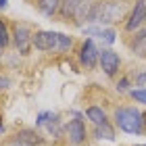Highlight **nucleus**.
<instances>
[{"mask_svg":"<svg viewBox=\"0 0 146 146\" xmlns=\"http://www.w3.org/2000/svg\"><path fill=\"white\" fill-rule=\"evenodd\" d=\"M73 48V38L67 34H61L58 36V48H56V54H65Z\"/></svg>","mask_w":146,"mask_h":146,"instance_id":"18","label":"nucleus"},{"mask_svg":"<svg viewBox=\"0 0 146 146\" xmlns=\"http://www.w3.org/2000/svg\"><path fill=\"white\" fill-rule=\"evenodd\" d=\"M15 138H19L21 142L29 144V146H42V144L46 142L44 136L40 134L36 127H23V129H19L17 134H15Z\"/></svg>","mask_w":146,"mask_h":146,"instance_id":"11","label":"nucleus"},{"mask_svg":"<svg viewBox=\"0 0 146 146\" xmlns=\"http://www.w3.org/2000/svg\"><path fill=\"white\" fill-rule=\"evenodd\" d=\"M86 117H88L94 125H100V123H107L109 121L107 113H104L100 107H88V109H86Z\"/></svg>","mask_w":146,"mask_h":146,"instance_id":"17","label":"nucleus"},{"mask_svg":"<svg viewBox=\"0 0 146 146\" xmlns=\"http://www.w3.org/2000/svg\"><path fill=\"white\" fill-rule=\"evenodd\" d=\"M36 125H38V127H46V131H48L54 140H58V138L65 134L63 121H61V117H58L56 113H48V111L40 113L38 119H36Z\"/></svg>","mask_w":146,"mask_h":146,"instance_id":"4","label":"nucleus"},{"mask_svg":"<svg viewBox=\"0 0 146 146\" xmlns=\"http://www.w3.org/2000/svg\"><path fill=\"white\" fill-rule=\"evenodd\" d=\"M58 31H46L40 29L34 34V48L42 52H56L58 48Z\"/></svg>","mask_w":146,"mask_h":146,"instance_id":"6","label":"nucleus"},{"mask_svg":"<svg viewBox=\"0 0 146 146\" xmlns=\"http://www.w3.org/2000/svg\"><path fill=\"white\" fill-rule=\"evenodd\" d=\"M98 65H100V69L104 71V75L115 77L119 67H121V58H119V54L115 50L104 48V50H100V61H98Z\"/></svg>","mask_w":146,"mask_h":146,"instance_id":"7","label":"nucleus"},{"mask_svg":"<svg viewBox=\"0 0 146 146\" xmlns=\"http://www.w3.org/2000/svg\"><path fill=\"white\" fill-rule=\"evenodd\" d=\"M98 61H100V50L96 48V44H94V40H86V42L82 44V48H79V63H82V67L84 69H96V65Z\"/></svg>","mask_w":146,"mask_h":146,"instance_id":"5","label":"nucleus"},{"mask_svg":"<svg viewBox=\"0 0 146 146\" xmlns=\"http://www.w3.org/2000/svg\"><path fill=\"white\" fill-rule=\"evenodd\" d=\"M117 90H119V92H127V90H129V79H127V77H121V79L117 82Z\"/></svg>","mask_w":146,"mask_h":146,"instance_id":"22","label":"nucleus"},{"mask_svg":"<svg viewBox=\"0 0 146 146\" xmlns=\"http://www.w3.org/2000/svg\"><path fill=\"white\" fill-rule=\"evenodd\" d=\"M11 44V34H9V27H6V23L0 19V52H2L6 46Z\"/></svg>","mask_w":146,"mask_h":146,"instance_id":"19","label":"nucleus"},{"mask_svg":"<svg viewBox=\"0 0 146 146\" xmlns=\"http://www.w3.org/2000/svg\"><path fill=\"white\" fill-rule=\"evenodd\" d=\"M125 15H127V4L125 2H121V0H102V2H96L92 23L111 25V23L123 21Z\"/></svg>","mask_w":146,"mask_h":146,"instance_id":"1","label":"nucleus"},{"mask_svg":"<svg viewBox=\"0 0 146 146\" xmlns=\"http://www.w3.org/2000/svg\"><path fill=\"white\" fill-rule=\"evenodd\" d=\"M94 136L98 138V140H109V142H113V140H115V129H113V125L107 121V123L94 125Z\"/></svg>","mask_w":146,"mask_h":146,"instance_id":"16","label":"nucleus"},{"mask_svg":"<svg viewBox=\"0 0 146 146\" xmlns=\"http://www.w3.org/2000/svg\"><path fill=\"white\" fill-rule=\"evenodd\" d=\"M38 9L46 17H54L61 13V0H38Z\"/></svg>","mask_w":146,"mask_h":146,"instance_id":"14","label":"nucleus"},{"mask_svg":"<svg viewBox=\"0 0 146 146\" xmlns=\"http://www.w3.org/2000/svg\"><path fill=\"white\" fill-rule=\"evenodd\" d=\"M113 119H115L117 127L125 131V134H142L144 131L142 113L136 107H119L115 111V115H113Z\"/></svg>","mask_w":146,"mask_h":146,"instance_id":"2","label":"nucleus"},{"mask_svg":"<svg viewBox=\"0 0 146 146\" xmlns=\"http://www.w3.org/2000/svg\"><path fill=\"white\" fill-rule=\"evenodd\" d=\"M84 0H61V13L58 15L63 17V21H73V17H75V11L79 9V4H82Z\"/></svg>","mask_w":146,"mask_h":146,"instance_id":"13","label":"nucleus"},{"mask_svg":"<svg viewBox=\"0 0 146 146\" xmlns=\"http://www.w3.org/2000/svg\"><path fill=\"white\" fill-rule=\"evenodd\" d=\"M34 34L36 31L27 23H17L13 27V40H15L19 54H29V48L34 46Z\"/></svg>","mask_w":146,"mask_h":146,"instance_id":"3","label":"nucleus"},{"mask_svg":"<svg viewBox=\"0 0 146 146\" xmlns=\"http://www.w3.org/2000/svg\"><path fill=\"white\" fill-rule=\"evenodd\" d=\"M84 34L102 40L104 44H113V42H115V36H117L113 27H100V25H94V27H84Z\"/></svg>","mask_w":146,"mask_h":146,"instance_id":"12","label":"nucleus"},{"mask_svg":"<svg viewBox=\"0 0 146 146\" xmlns=\"http://www.w3.org/2000/svg\"><path fill=\"white\" fill-rule=\"evenodd\" d=\"M2 146H29V144H25V142H21L19 138H9Z\"/></svg>","mask_w":146,"mask_h":146,"instance_id":"24","label":"nucleus"},{"mask_svg":"<svg viewBox=\"0 0 146 146\" xmlns=\"http://www.w3.org/2000/svg\"><path fill=\"white\" fill-rule=\"evenodd\" d=\"M96 2L98 0H84L79 4V9L75 11V17H73L71 23L77 25V27H86V23H92V15H94Z\"/></svg>","mask_w":146,"mask_h":146,"instance_id":"9","label":"nucleus"},{"mask_svg":"<svg viewBox=\"0 0 146 146\" xmlns=\"http://www.w3.org/2000/svg\"><path fill=\"white\" fill-rule=\"evenodd\" d=\"M131 52H134L136 56L146 58V27H144V29H140V31L136 34L134 42H131Z\"/></svg>","mask_w":146,"mask_h":146,"instance_id":"15","label":"nucleus"},{"mask_svg":"<svg viewBox=\"0 0 146 146\" xmlns=\"http://www.w3.org/2000/svg\"><path fill=\"white\" fill-rule=\"evenodd\" d=\"M9 88H11V79L0 73V92H4V90H9Z\"/></svg>","mask_w":146,"mask_h":146,"instance_id":"23","label":"nucleus"},{"mask_svg":"<svg viewBox=\"0 0 146 146\" xmlns=\"http://www.w3.org/2000/svg\"><path fill=\"white\" fill-rule=\"evenodd\" d=\"M65 134H67V140L69 144L73 146H82L86 142V125L82 121V117H75V119H71V121L65 125Z\"/></svg>","mask_w":146,"mask_h":146,"instance_id":"8","label":"nucleus"},{"mask_svg":"<svg viewBox=\"0 0 146 146\" xmlns=\"http://www.w3.org/2000/svg\"><path fill=\"white\" fill-rule=\"evenodd\" d=\"M144 21H146V0H136L134 9H131V15H129L127 21H125V29L136 31Z\"/></svg>","mask_w":146,"mask_h":146,"instance_id":"10","label":"nucleus"},{"mask_svg":"<svg viewBox=\"0 0 146 146\" xmlns=\"http://www.w3.org/2000/svg\"><path fill=\"white\" fill-rule=\"evenodd\" d=\"M6 6H9V0H0V9H2V11H4V9H6Z\"/></svg>","mask_w":146,"mask_h":146,"instance_id":"25","label":"nucleus"},{"mask_svg":"<svg viewBox=\"0 0 146 146\" xmlns=\"http://www.w3.org/2000/svg\"><path fill=\"white\" fill-rule=\"evenodd\" d=\"M136 86H140L142 90H146V71L136 73Z\"/></svg>","mask_w":146,"mask_h":146,"instance_id":"21","label":"nucleus"},{"mask_svg":"<svg viewBox=\"0 0 146 146\" xmlns=\"http://www.w3.org/2000/svg\"><path fill=\"white\" fill-rule=\"evenodd\" d=\"M142 119H144V131H146V113H142Z\"/></svg>","mask_w":146,"mask_h":146,"instance_id":"26","label":"nucleus"},{"mask_svg":"<svg viewBox=\"0 0 146 146\" xmlns=\"http://www.w3.org/2000/svg\"><path fill=\"white\" fill-rule=\"evenodd\" d=\"M0 134H4V125H2V121H0Z\"/></svg>","mask_w":146,"mask_h":146,"instance_id":"27","label":"nucleus"},{"mask_svg":"<svg viewBox=\"0 0 146 146\" xmlns=\"http://www.w3.org/2000/svg\"><path fill=\"white\" fill-rule=\"evenodd\" d=\"M136 146H146V144H136Z\"/></svg>","mask_w":146,"mask_h":146,"instance_id":"28","label":"nucleus"},{"mask_svg":"<svg viewBox=\"0 0 146 146\" xmlns=\"http://www.w3.org/2000/svg\"><path fill=\"white\" fill-rule=\"evenodd\" d=\"M129 94H131V98H134L136 102L146 104V90H142V88H138V90H129Z\"/></svg>","mask_w":146,"mask_h":146,"instance_id":"20","label":"nucleus"}]
</instances>
